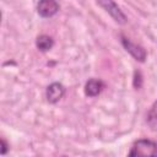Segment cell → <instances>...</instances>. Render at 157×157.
<instances>
[{"label": "cell", "instance_id": "obj_6", "mask_svg": "<svg viewBox=\"0 0 157 157\" xmlns=\"http://www.w3.org/2000/svg\"><path fill=\"white\" fill-rule=\"evenodd\" d=\"M104 88V82L99 78H91L85 85V93L88 97H97Z\"/></svg>", "mask_w": 157, "mask_h": 157}, {"label": "cell", "instance_id": "obj_7", "mask_svg": "<svg viewBox=\"0 0 157 157\" xmlns=\"http://www.w3.org/2000/svg\"><path fill=\"white\" fill-rule=\"evenodd\" d=\"M53 45H54L53 38L47 36V34H42L36 39V47L40 52H48L53 48Z\"/></svg>", "mask_w": 157, "mask_h": 157}, {"label": "cell", "instance_id": "obj_4", "mask_svg": "<svg viewBox=\"0 0 157 157\" xmlns=\"http://www.w3.org/2000/svg\"><path fill=\"white\" fill-rule=\"evenodd\" d=\"M121 44H123V47L125 48V50H126L128 53H130L136 60H139V61H141V63H144V61L146 60L147 53H146V50H145L141 45H137V44L132 43L129 38H126V37H124V36H121Z\"/></svg>", "mask_w": 157, "mask_h": 157}, {"label": "cell", "instance_id": "obj_9", "mask_svg": "<svg viewBox=\"0 0 157 157\" xmlns=\"http://www.w3.org/2000/svg\"><path fill=\"white\" fill-rule=\"evenodd\" d=\"M141 82H142L141 74H140V71H136V72H135V77H134V86H135L136 88H140V87H141Z\"/></svg>", "mask_w": 157, "mask_h": 157}, {"label": "cell", "instance_id": "obj_3", "mask_svg": "<svg viewBox=\"0 0 157 157\" xmlns=\"http://www.w3.org/2000/svg\"><path fill=\"white\" fill-rule=\"evenodd\" d=\"M59 2L56 0H39L37 5V12L43 18L53 17L59 12Z\"/></svg>", "mask_w": 157, "mask_h": 157}, {"label": "cell", "instance_id": "obj_8", "mask_svg": "<svg viewBox=\"0 0 157 157\" xmlns=\"http://www.w3.org/2000/svg\"><path fill=\"white\" fill-rule=\"evenodd\" d=\"M146 123L152 130H157V101L153 102L146 115Z\"/></svg>", "mask_w": 157, "mask_h": 157}, {"label": "cell", "instance_id": "obj_10", "mask_svg": "<svg viewBox=\"0 0 157 157\" xmlns=\"http://www.w3.org/2000/svg\"><path fill=\"white\" fill-rule=\"evenodd\" d=\"M0 144H1V150H0V153H1V155H5V153L7 152V150H9V145L6 144V141H5L4 139H1Z\"/></svg>", "mask_w": 157, "mask_h": 157}, {"label": "cell", "instance_id": "obj_1", "mask_svg": "<svg viewBox=\"0 0 157 157\" xmlns=\"http://www.w3.org/2000/svg\"><path fill=\"white\" fill-rule=\"evenodd\" d=\"M129 156L136 157V156H152L157 157V142L148 140V139H140L134 142Z\"/></svg>", "mask_w": 157, "mask_h": 157}, {"label": "cell", "instance_id": "obj_5", "mask_svg": "<svg viewBox=\"0 0 157 157\" xmlns=\"http://www.w3.org/2000/svg\"><path fill=\"white\" fill-rule=\"evenodd\" d=\"M65 94V87L60 82H53L47 87L45 91V97L47 101L52 104L58 103Z\"/></svg>", "mask_w": 157, "mask_h": 157}, {"label": "cell", "instance_id": "obj_2", "mask_svg": "<svg viewBox=\"0 0 157 157\" xmlns=\"http://www.w3.org/2000/svg\"><path fill=\"white\" fill-rule=\"evenodd\" d=\"M97 2L99 4L101 7H103L112 17L115 22L120 23V25H124L126 23V16L125 13L120 10V7L114 2V0H97Z\"/></svg>", "mask_w": 157, "mask_h": 157}]
</instances>
